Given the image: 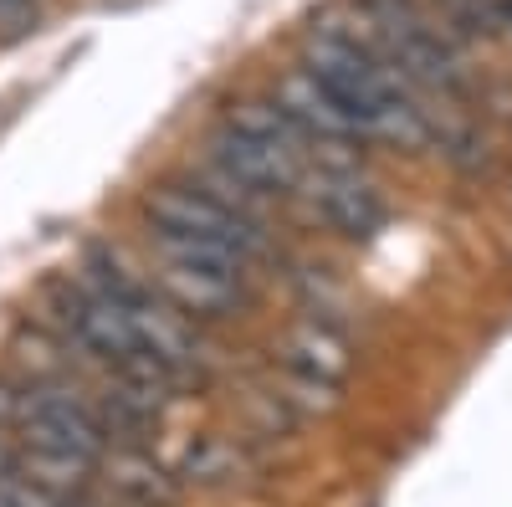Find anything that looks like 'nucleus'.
<instances>
[{
  "label": "nucleus",
  "mask_w": 512,
  "mask_h": 507,
  "mask_svg": "<svg viewBox=\"0 0 512 507\" xmlns=\"http://www.w3.org/2000/svg\"><path fill=\"white\" fill-rule=\"evenodd\" d=\"M0 26L6 31H31L36 26V0H0Z\"/></svg>",
  "instance_id": "obj_11"
},
{
  "label": "nucleus",
  "mask_w": 512,
  "mask_h": 507,
  "mask_svg": "<svg viewBox=\"0 0 512 507\" xmlns=\"http://www.w3.org/2000/svg\"><path fill=\"white\" fill-rule=\"evenodd\" d=\"M16 426H21L26 446L67 451V456H82V461L108 456V420L88 400H77L72 390H26Z\"/></svg>",
  "instance_id": "obj_5"
},
{
  "label": "nucleus",
  "mask_w": 512,
  "mask_h": 507,
  "mask_svg": "<svg viewBox=\"0 0 512 507\" xmlns=\"http://www.w3.org/2000/svg\"><path fill=\"white\" fill-rule=\"evenodd\" d=\"M21 395H26V390L0 385V426H16V420H21Z\"/></svg>",
  "instance_id": "obj_12"
},
{
  "label": "nucleus",
  "mask_w": 512,
  "mask_h": 507,
  "mask_svg": "<svg viewBox=\"0 0 512 507\" xmlns=\"http://www.w3.org/2000/svg\"><path fill=\"white\" fill-rule=\"evenodd\" d=\"M272 103L308 134V144L344 149V144H359V139H364V134L354 129V118L318 88V77H313L308 67H292V72L277 82V98H272Z\"/></svg>",
  "instance_id": "obj_7"
},
{
  "label": "nucleus",
  "mask_w": 512,
  "mask_h": 507,
  "mask_svg": "<svg viewBox=\"0 0 512 507\" xmlns=\"http://www.w3.org/2000/svg\"><path fill=\"white\" fill-rule=\"evenodd\" d=\"M144 216H149V231L226 251V257H236L246 267H256L272 251V236L251 216L246 200L205 190V185H154L144 200Z\"/></svg>",
  "instance_id": "obj_3"
},
{
  "label": "nucleus",
  "mask_w": 512,
  "mask_h": 507,
  "mask_svg": "<svg viewBox=\"0 0 512 507\" xmlns=\"http://www.w3.org/2000/svg\"><path fill=\"white\" fill-rule=\"evenodd\" d=\"M231 472H236V451H231L226 441H200V446H190V451H185V467H180L185 482H226Z\"/></svg>",
  "instance_id": "obj_10"
},
{
  "label": "nucleus",
  "mask_w": 512,
  "mask_h": 507,
  "mask_svg": "<svg viewBox=\"0 0 512 507\" xmlns=\"http://www.w3.org/2000/svg\"><path fill=\"white\" fill-rule=\"evenodd\" d=\"M98 472L123 502H134V507H175V497H180V477H169L144 451H108L98 461Z\"/></svg>",
  "instance_id": "obj_8"
},
{
  "label": "nucleus",
  "mask_w": 512,
  "mask_h": 507,
  "mask_svg": "<svg viewBox=\"0 0 512 507\" xmlns=\"http://www.w3.org/2000/svg\"><path fill=\"white\" fill-rule=\"evenodd\" d=\"M205 154L216 164L226 190L251 200L297 195L308 180V134L277 103H236L226 123L205 139Z\"/></svg>",
  "instance_id": "obj_2"
},
{
  "label": "nucleus",
  "mask_w": 512,
  "mask_h": 507,
  "mask_svg": "<svg viewBox=\"0 0 512 507\" xmlns=\"http://www.w3.org/2000/svg\"><path fill=\"white\" fill-rule=\"evenodd\" d=\"M303 67L318 77V88L354 118V129L364 139H390V144H405V149L431 139V123H425V113L405 93V77L379 57V47L369 36L323 26L308 41Z\"/></svg>",
  "instance_id": "obj_1"
},
{
  "label": "nucleus",
  "mask_w": 512,
  "mask_h": 507,
  "mask_svg": "<svg viewBox=\"0 0 512 507\" xmlns=\"http://www.w3.org/2000/svg\"><path fill=\"white\" fill-rule=\"evenodd\" d=\"M364 36L379 47V57L390 62L405 82H420L431 93H456L461 88V62L451 52V41L431 16H420L410 0H369L364 11Z\"/></svg>",
  "instance_id": "obj_4"
},
{
  "label": "nucleus",
  "mask_w": 512,
  "mask_h": 507,
  "mask_svg": "<svg viewBox=\"0 0 512 507\" xmlns=\"http://www.w3.org/2000/svg\"><path fill=\"white\" fill-rule=\"evenodd\" d=\"M287 354H292V364L303 369L308 379H338V374H344V364H349L344 359V344H338L333 333H323V328H297Z\"/></svg>",
  "instance_id": "obj_9"
},
{
  "label": "nucleus",
  "mask_w": 512,
  "mask_h": 507,
  "mask_svg": "<svg viewBox=\"0 0 512 507\" xmlns=\"http://www.w3.org/2000/svg\"><path fill=\"white\" fill-rule=\"evenodd\" d=\"M303 195H308V205L318 210V216L333 231H344V236H369L384 221L379 190L364 185L354 169H344V164H313L308 180H303Z\"/></svg>",
  "instance_id": "obj_6"
}]
</instances>
